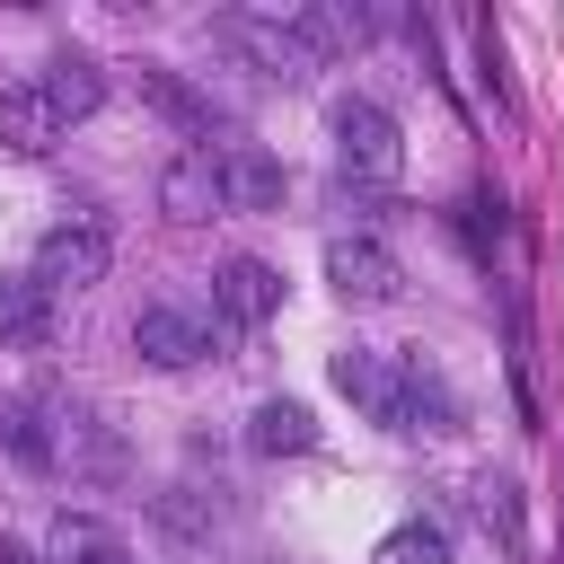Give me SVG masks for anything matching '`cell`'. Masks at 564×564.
<instances>
[{"label":"cell","mask_w":564,"mask_h":564,"mask_svg":"<svg viewBox=\"0 0 564 564\" xmlns=\"http://www.w3.org/2000/svg\"><path fill=\"white\" fill-rule=\"evenodd\" d=\"M150 520L176 529V538H212L229 520V494L220 485H167V494H150Z\"/></svg>","instance_id":"5bb4252c"},{"label":"cell","mask_w":564,"mask_h":564,"mask_svg":"<svg viewBox=\"0 0 564 564\" xmlns=\"http://www.w3.org/2000/svg\"><path fill=\"white\" fill-rule=\"evenodd\" d=\"M220 35H229L264 79H308V70H326V53L300 35V18H229Z\"/></svg>","instance_id":"5b68a950"},{"label":"cell","mask_w":564,"mask_h":564,"mask_svg":"<svg viewBox=\"0 0 564 564\" xmlns=\"http://www.w3.org/2000/svg\"><path fill=\"white\" fill-rule=\"evenodd\" d=\"M212 308H220L229 326H247V335H256V326L282 308V273H273L264 256H229V264L212 273Z\"/></svg>","instance_id":"52a82bcc"},{"label":"cell","mask_w":564,"mask_h":564,"mask_svg":"<svg viewBox=\"0 0 564 564\" xmlns=\"http://www.w3.org/2000/svg\"><path fill=\"white\" fill-rule=\"evenodd\" d=\"M106 264H115V238L97 229V220H62V229H44L35 238V282L62 300V291H88V282H106Z\"/></svg>","instance_id":"7a4b0ae2"},{"label":"cell","mask_w":564,"mask_h":564,"mask_svg":"<svg viewBox=\"0 0 564 564\" xmlns=\"http://www.w3.org/2000/svg\"><path fill=\"white\" fill-rule=\"evenodd\" d=\"M326 132H335V167H344V185H397V176H405V132H397L388 106L344 97V106L326 115Z\"/></svg>","instance_id":"6da1fadb"},{"label":"cell","mask_w":564,"mask_h":564,"mask_svg":"<svg viewBox=\"0 0 564 564\" xmlns=\"http://www.w3.org/2000/svg\"><path fill=\"white\" fill-rule=\"evenodd\" d=\"M53 141H62V123H53L44 88H35V79H26V88H0V150L35 159V150H53Z\"/></svg>","instance_id":"7c38bea8"},{"label":"cell","mask_w":564,"mask_h":564,"mask_svg":"<svg viewBox=\"0 0 564 564\" xmlns=\"http://www.w3.org/2000/svg\"><path fill=\"white\" fill-rule=\"evenodd\" d=\"M132 352L150 361V370H194V361H212V326L194 317V308H141L132 317Z\"/></svg>","instance_id":"8992f818"},{"label":"cell","mask_w":564,"mask_h":564,"mask_svg":"<svg viewBox=\"0 0 564 564\" xmlns=\"http://www.w3.org/2000/svg\"><path fill=\"white\" fill-rule=\"evenodd\" d=\"M35 88H44L53 123H88V115L106 106V70H97L88 53H53V62L35 70Z\"/></svg>","instance_id":"9c48e42d"},{"label":"cell","mask_w":564,"mask_h":564,"mask_svg":"<svg viewBox=\"0 0 564 564\" xmlns=\"http://www.w3.org/2000/svg\"><path fill=\"white\" fill-rule=\"evenodd\" d=\"M44 335H53V291L35 273L0 282V344H44Z\"/></svg>","instance_id":"9a60e30c"},{"label":"cell","mask_w":564,"mask_h":564,"mask_svg":"<svg viewBox=\"0 0 564 564\" xmlns=\"http://www.w3.org/2000/svg\"><path fill=\"white\" fill-rule=\"evenodd\" d=\"M141 97H150L167 123H185V132H212V97H203V88H185L167 62H141Z\"/></svg>","instance_id":"e0dca14e"},{"label":"cell","mask_w":564,"mask_h":564,"mask_svg":"<svg viewBox=\"0 0 564 564\" xmlns=\"http://www.w3.org/2000/svg\"><path fill=\"white\" fill-rule=\"evenodd\" d=\"M370 564H449V529H441V520H397V529L370 546Z\"/></svg>","instance_id":"ac0fdd59"},{"label":"cell","mask_w":564,"mask_h":564,"mask_svg":"<svg viewBox=\"0 0 564 564\" xmlns=\"http://www.w3.org/2000/svg\"><path fill=\"white\" fill-rule=\"evenodd\" d=\"M476 511H485V529H502V538L520 529V502H511V485H502V476H485V485H476Z\"/></svg>","instance_id":"d6986e66"},{"label":"cell","mask_w":564,"mask_h":564,"mask_svg":"<svg viewBox=\"0 0 564 564\" xmlns=\"http://www.w3.org/2000/svg\"><path fill=\"white\" fill-rule=\"evenodd\" d=\"M159 212H167V220H185V229H194V220H212V212H229V203H220V159H212V150L167 159V167H159Z\"/></svg>","instance_id":"ba28073f"},{"label":"cell","mask_w":564,"mask_h":564,"mask_svg":"<svg viewBox=\"0 0 564 564\" xmlns=\"http://www.w3.org/2000/svg\"><path fill=\"white\" fill-rule=\"evenodd\" d=\"M44 564H132V546H123L106 520L62 511V520H53V538H44Z\"/></svg>","instance_id":"4fadbf2b"},{"label":"cell","mask_w":564,"mask_h":564,"mask_svg":"<svg viewBox=\"0 0 564 564\" xmlns=\"http://www.w3.org/2000/svg\"><path fill=\"white\" fill-rule=\"evenodd\" d=\"M247 449H256V458H308V449H317L308 405H300V397H264V405L247 414Z\"/></svg>","instance_id":"8fae6325"},{"label":"cell","mask_w":564,"mask_h":564,"mask_svg":"<svg viewBox=\"0 0 564 564\" xmlns=\"http://www.w3.org/2000/svg\"><path fill=\"white\" fill-rule=\"evenodd\" d=\"M335 388H344V405H352L361 423H388V432L405 423V361L352 344V352H335Z\"/></svg>","instance_id":"277c9868"},{"label":"cell","mask_w":564,"mask_h":564,"mask_svg":"<svg viewBox=\"0 0 564 564\" xmlns=\"http://www.w3.org/2000/svg\"><path fill=\"white\" fill-rule=\"evenodd\" d=\"M449 423H458L449 379H441L432 361H405V423H397V432H449Z\"/></svg>","instance_id":"2e32d148"},{"label":"cell","mask_w":564,"mask_h":564,"mask_svg":"<svg viewBox=\"0 0 564 564\" xmlns=\"http://www.w3.org/2000/svg\"><path fill=\"white\" fill-rule=\"evenodd\" d=\"M256 564H273V555H256Z\"/></svg>","instance_id":"ffe728a7"},{"label":"cell","mask_w":564,"mask_h":564,"mask_svg":"<svg viewBox=\"0 0 564 564\" xmlns=\"http://www.w3.org/2000/svg\"><path fill=\"white\" fill-rule=\"evenodd\" d=\"M326 282H335L352 308H388V300L405 291V264H397L379 238L352 229V238H326Z\"/></svg>","instance_id":"3957f363"},{"label":"cell","mask_w":564,"mask_h":564,"mask_svg":"<svg viewBox=\"0 0 564 564\" xmlns=\"http://www.w3.org/2000/svg\"><path fill=\"white\" fill-rule=\"evenodd\" d=\"M282 185H291V176H282L273 150H220V203H229V212H273Z\"/></svg>","instance_id":"30bf717a"}]
</instances>
